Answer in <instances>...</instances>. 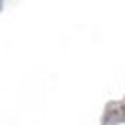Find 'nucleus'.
Segmentation results:
<instances>
[{
    "mask_svg": "<svg viewBox=\"0 0 125 125\" xmlns=\"http://www.w3.org/2000/svg\"><path fill=\"white\" fill-rule=\"evenodd\" d=\"M119 125H125V123H119Z\"/></svg>",
    "mask_w": 125,
    "mask_h": 125,
    "instance_id": "f257e3e1",
    "label": "nucleus"
}]
</instances>
